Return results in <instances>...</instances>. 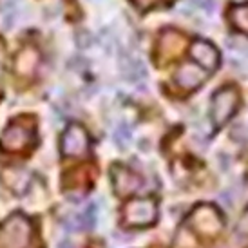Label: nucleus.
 <instances>
[{
	"label": "nucleus",
	"instance_id": "obj_1",
	"mask_svg": "<svg viewBox=\"0 0 248 248\" xmlns=\"http://www.w3.org/2000/svg\"><path fill=\"white\" fill-rule=\"evenodd\" d=\"M33 239V225L22 214H15L0 225V248H28Z\"/></svg>",
	"mask_w": 248,
	"mask_h": 248
},
{
	"label": "nucleus",
	"instance_id": "obj_2",
	"mask_svg": "<svg viewBox=\"0 0 248 248\" xmlns=\"http://www.w3.org/2000/svg\"><path fill=\"white\" fill-rule=\"evenodd\" d=\"M239 93L234 85L221 87L217 93H214L212 104H210V120L216 129H221L223 125L230 122V118L234 116L239 109Z\"/></svg>",
	"mask_w": 248,
	"mask_h": 248
},
{
	"label": "nucleus",
	"instance_id": "obj_3",
	"mask_svg": "<svg viewBox=\"0 0 248 248\" xmlns=\"http://www.w3.org/2000/svg\"><path fill=\"white\" fill-rule=\"evenodd\" d=\"M36 134L33 124L16 120L6 127V131L0 136V149L6 152H20L28 149L29 145H35Z\"/></svg>",
	"mask_w": 248,
	"mask_h": 248
},
{
	"label": "nucleus",
	"instance_id": "obj_4",
	"mask_svg": "<svg viewBox=\"0 0 248 248\" xmlns=\"http://www.w3.org/2000/svg\"><path fill=\"white\" fill-rule=\"evenodd\" d=\"M158 217V207L152 198H138L131 200L124 207V221L127 227L143 228L154 225Z\"/></svg>",
	"mask_w": 248,
	"mask_h": 248
},
{
	"label": "nucleus",
	"instance_id": "obj_5",
	"mask_svg": "<svg viewBox=\"0 0 248 248\" xmlns=\"http://www.w3.org/2000/svg\"><path fill=\"white\" fill-rule=\"evenodd\" d=\"M188 227L200 235H216L223 228V216L212 205H198L188 216Z\"/></svg>",
	"mask_w": 248,
	"mask_h": 248
},
{
	"label": "nucleus",
	"instance_id": "obj_6",
	"mask_svg": "<svg viewBox=\"0 0 248 248\" xmlns=\"http://www.w3.org/2000/svg\"><path fill=\"white\" fill-rule=\"evenodd\" d=\"M60 152L65 158H82L89 152V136L80 124H71L60 138Z\"/></svg>",
	"mask_w": 248,
	"mask_h": 248
},
{
	"label": "nucleus",
	"instance_id": "obj_7",
	"mask_svg": "<svg viewBox=\"0 0 248 248\" xmlns=\"http://www.w3.org/2000/svg\"><path fill=\"white\" fill-rule=\"evenodd\" d=\"M188 55L196 65H200L207 73H214L219 67V51L207 40H194L188 49Z\"/></svg>",
	"mask_w": 248,
	"mask_h": 248
},
{
	"label": "nucleus",
	"instance_id": "obj_8",
	"mask_svg": "<svg viewBox=\"0 0 248 248\" xmlns=\"http://www.w3.org/2000/svg\"><path fill=\"white\" fill-rule=\"evenodd\" d=\"M110 174H112V185L120 196H132L143 186V178L124 165H114L110 169Z\"/></svg>",
	"mask_w": 248,
	"mask_h": 248
},
{
	"label": "nucleus",
	"instance_id": "obj_9",
	"mask_svg": "<svg viewBox=\"0 0 248 248\" xmlns=\"http://www.w3.org/2000/svg\"><path fill=\"white\" fill-rule=\"evenodd\" d=\"M207 80V71H203L194 62L181 63L174 73V83L183 91H196Z\"/></svg>",
	"mask_w": 248,
	"mask_h": 248
},
{
	"label": "nucleus",
	"instance_id": "obj_10",
	"mask_svg": "<svg viewBox=\"0 0 248 248\" xmlns=\"http://www.w3.org/2000/svg\"><path fill=\"white\" fill-rule=\"evenodd\" d=\"M40 65V51L35 46H24L15 55L13 71L18 76H33Z\"/></svg>",
	"mask_w": 248,
	"mask_h": 248
},
{
	"label": "nucleus",
	"instance_id": "obj_11",
	"mask_svg": "<svg viewBox=\"0 0 248 248\" xmlns=\"http://www.w3.org/2000/svg\"><path fill=\"white\" fill-rule=\"evenodd\" d=\"M2 181L7 188H11L16 194H24L29 186V174L24 169H6L2 172Z\"/></svg>",
	"mask_w": 248,
	"mask_h": 248
},
{
	"label": "nucleus",
	"instance_id": "obj_12",
	"mask_svg": "<svg viewBox=\"0 0 248 248\" xmlns=\"http://www.w3.org/2000/svg\"><path fill=\"white\" fill-rule=\"evenodd\" d=\"M228 20L230 26L239 31V33H247L248 35V2H239L228 9Z\"/></svg>",
	"mask_w": 248,
	"mask_h": 248
},
{
	"label": "nucleus",
	"instance_id": "obj_13",
	"mask_svg": "<svg viewBox=\"0 0 248 248\" xmlns=\"http://www.w3.org/2000/svg\"><path fill=\"white\" fill-rule=\"evenodd\" d=\"M120 71H122L125 80H129V82H138L145 76V69L141 62L127 55H122V58H120Z\"/></svg>",
	"mask_w": 248,
	"mask_h": 248
},
{
	"label": "nucleus",
	"instance_id": "obj_14",
	"mask_svg": "<svg viewBox=\"0 0 248 248\" xmlns=\"http://www.w3.org/2000/svg\"><path fill=\"white\" fill-rule=\"evenodd\" d=\"M94 223H96V205L94 203H91L89 207L83 210V214L75 217V228H82V230L93 228Z\"/></svg>",
	"mask_w": 248,
	"mask_h": 248
},
{
	"label": "nucleus",
	"instance_id": "obj_15",
	"mask_svg": "<svg viewBox=\"0 0 248 248\" xmlns=\"http://www.w3.org/2000/svg\"><path fill=\"white\" fill-rule=\"evenodd\" d=\"M75 42L78 47H91L93 46V42H94V36H93V33L91 31H87V29H78L75 33Z\"/></svg>",
	"mask_w": 248,
	"mask_h": 248
},
{
	"label": "nucleus",
	"instance_id": "obj_16",
	"mask_svg": "<svg viewBox=\"0 0 248 248\" xmlns=\"http://www.w3.org/2000/svg\"><path fill=\"white\" fill-rule=\"evenodd\" d=\"M170 0H134V6L138 7L140 11H149L152 7L158 6H169Z\"/></svg>",
	"mask_w": 248,
	"mask_h": 248
},
{
	"label": "nucleus",
	"instance_id": "obj_17",
	"mask_svg": "<svg viewBox=\"0 0 248 248\" xmlns=\"http://www.w3.org/2000/svg\"><path fill=\"white\" fill-rule=\"evenodd\" d=\"M129 140H131V131L125 125H120L116 129V134H114V141L120 145V149H125V145H127Z\"/></svg>",
	"mask_w": 248,
	"mask_h": 248
},
{
	"label": "nucleus",
	"instance_id": "obj_18",
	"mask_svg": "<svg viewBox=\"0 0 248 248\" xmlns=\"http://www.w3.org/2000/svg\"><path fill=\"white\" fill-rule=\"evenodd\" d=\"M194 4L201 9H205V11H212L214 9V0H192Z\"/></svg>",
	"mask_w": 248,
	"mask_h": 248
},
{
	"label": "nucleus",
	"instance_id": "obj_19",
	"mask_svg": "<svg viewBox=\"0 0 248 248\" xmlns=\"http://www.w3.org/2000/svg\"><path fill=\"white\" fill-rule=\"evenodd\" d=\"M239 232H241V234H247L248 235V210L245 212L243 219L239 221Z\"/></svg>",
	"mask_w": 248,
	"mask_h": 248
},
{
	"label": "nucleus",
	"instance_id": "obj_20",
	"mask_svg": "<svg viewBox=\"0 0 248 248\" xmlns=\"http://www.w3.org/2000/svg\"><path fill=\"white\" fill-rule=\"evenodd\" d=\"M58 248H75V245L71 241H62L60 245H58Z\"/></svg>",
	"mask_w": 248,
	"mask_h": 248
},
{
	"label": "nucleus",
	"instance_id": "obj_21",
	"mask_svg": "<svg viewBox=\"0 0 248 248\" xmlns=\"http://www.w3.org/2000/svg\"><path fill=\"white\" fill-rule=\"evenodd\" d=\"M0 76H2V69H0Z\"/></svg>",
	"mask_w": 248,
	"mask_h": 248
}]
</instances>
